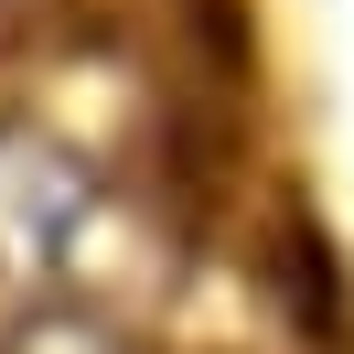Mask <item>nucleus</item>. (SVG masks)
Here are the masks:
<instances>
[{"instance_id":"1","label":"nucleus","mask_w":354,"mask_h":354,"mask_svg":"<svg viewBox=\"0 0 354 354\" xmlns=\"http://www.w3.org/2000/svg\"><path fill=\"white\" fill-rule=\"evenodd\" d=\"M75 215H86V172H75L54 140L0 129V279H44L65 258Z\"/></svg>"},{"instance_id":"2","label":"nucleus","mask_w":354,"mask_h":354,"mask_svg":"<svg viewBox=\"0 0 354 354\" xmlns=\"http://www.w3.org/2000/svg\"><path fill=\"white\" fill-rule=\"evenodd\" d=\"M0 354H129L97 311H65V301H44V311H22V322L0 333Z\"/></svg>"}]
</instances>
